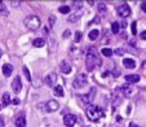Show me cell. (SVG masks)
<instances>
[{"instance_id": "5bb4252c", "label": "cell", "mask_w": 146, "mask_h": 127, "mask_svg": "<svg viewBox=\"0 0 146 127\" xmlns=\"http://www.w3.org/2000/svg\"><path fill=\"white\" fill-rule=\"evenodd\" d=\"M1 69H3V74L5 75V77H9V75L12 74V72H13V66L9 65V64H4Z\"/></svg>"}, {"instance_id": "7a4b0ae2", "label": "cell", "mask_w": 146, "mask_h": 127, "mask_svg": "<svg viewBox=\"0 0 146 127\" xmlns=\"http://www.w3.org/2000/svg\"><path fill=\"white\" fill-rule=\"evenodd\" d=\"M86 114H87V118H88L89 121L97 122L101 118H104L105 112H104V109H102L101 106H98V105H89L88 109L86 110Z\"/></svg>"}, {"instance_id": "d6a6232c", "label": "cell", "mask_w": 146, "mask_h": 127, "mask_svg": "<svg viewBox=\"0 0 146 127\" xmlns=\"http://www.w3.org/2000/svg\"><path fill=\"white\" fill-rule=\"evenodd\" d=\"M141 9H142V11L146 13V1H143V3H141Z\"/></svg>"}, {"instance_id": "5b68a950", "label": "cell", "mask_w": 146, "mask_h": 127, "mask_svg": "<svg viewBox=\"0 0 146 127\" xmlns=\"http://www.w3.org/2000/svg\"><path fill=\"white\" fill-rule=\"evenodd\" d=\"M94 96H96V88H91L89 94H87V95H79V97L82 99V101L84 102V104H88V105L92 104Z\"/></svg>"}, {"instance_id": "4316f807", "label": "cell", "mask_w": 146, "mask_h": 127, "mask_svg": "<svg viewBox=\"0 0 146 127\" xmlns=\"http://www.w3.org/2000/svg\"><path fill=\"white\" fill-rule=\"evenodd\" d=\"M97 9H98L100 12H105L106 11V4L105 3H98V5H97Z\"/></svg>"}, {"instance_id": "9a60e30c", "label": "cell", "mask_w": 146, "mask_h": 127, "mask_svg": "<svg viewBox=\"0 0 146 127\" xmlns=\"http://www.w3.org/2000/svg\"><path fill=\"white\" fill-rule=\"evenodd\" d=\"M33 44H34V47H38V48L44 47V45H45V40L43 38H36V39H34Z\"/></svg>"}, {"instance_id": "ac0fdd59", "label": "cell", "mask_w": 146, "mask_h": 127, "mask_svg": "<svg viewBox=\"0 0 146 127\" xmlns=\"http://www.w3.org/2000/svg\"><path fill=\"white\" fill-rule=\"evenodd\" d=\"M53 90H54V94L57 95V96H60V97H64L65 91H64V88H62V87H61V86H56Z\"/></svg>"}, {"instance_id": "4dcf8cb0", "label": "cell", "mask_w": 146, "mask_h": 127, "mask_svg": "<svg viewBox=\"0 0 146 127\" xmlns=\"http://www.w3.org/2000/svg\"><path fill=\"white\" fill-rule=\"evenodd\" d=\"M54 22H56V17L54 16H50L49 17V25L53 26V23H54Z\"/></svg>"}, {"instance_id": "ba28073f", "label": "cell", "mask_w": 146, "mask_h": 127, "mask_svg": "<svg viewBox=\"0 0 146 127\" xmlns=\"http://www.w3.org/2000/svg\"><path fill=\"white\" fill-rule=\"evenodd\" d=\"M64 123L66 124L67 127H74L75 123H76V117L74 114H66L64 117Z\"/></svg>"}, {"instance_id": "277c9868", "label": "cell", "mask_w": 146, "mask_h": 127, "mask_svg": "<svg viewBox=\"0 0 146 127\" xmlns=\"http://www.w3.org/2000/svg\"><path fill=\"white\" fill-rule=\"evenodd\" d=\"M116 12H118V14L120 17H123V18H127V17L131 16V8L128 4H121V5H119Z\"/></svg>"}, {"instance_id": "44dd1931", "label": "cell", "mask_w": 146, "mask_h": 127, "mask_svg": "<svg viewBox=\"0 0 146 127\" xmlns=\"http://www.w3.org/2000/svg\"><path fill=\"white\" fill-rule=\"evenodd\" d=\"M111 31H113L114 34H118L119 31H120V25H119L118 22H113L111 23Z\"/></svg>"}, {"instance_id": "603a6c76", "label": "cell", "mask_w": 146, "mask_h": 127, "mask_svg": "<svg viewBox=\"0 0 146 127\" xmlns=\"http://www.w3.org/2000/svg\"><path fill=\"white\" fill-rule=\"evenodd\" d=\"M80 14H82V12H79V13H75V14H72V16H70L69 17V21H70V22H76L78 19L80 18Z\"/></svg>"}, {"instance_id": "cb8c5ba5", "label": "cell", "mask_w": 146, "mask_h": 127, "mask_svg": "<svg viewBox=\"0 0 146 127\" xmlns=\"http://www.w3.org/2000/svg\"><path fill=\"white\" fill-rule=\"evenodd\" d=\"M0 14L1 16H8V11L5 9V5H4L3 1H0Z\"/></svg>"}, {"instance_id": "836d02e7", "label": "cell", "mask_w": 146, "mask_h": 127, "mask_svg": "<svg viewBox=\"0 0 146 127\" xmlns=\"http://www.w3.org/2000/svg\"><path fill=\"white\" fill-rule=\"evenodd\" d=\"M140 36H141V39H143V40H146V31H142V33L140 34Z\"/></svg>"}, {"instance_id": "8992f818", "label": "cell", "mask_w": 146, "mask_h": 127, "mask_svg": "<svg viewBox=\"0 0 146 127\" xmlns=\"http://www.w3.org/2000/svg\"><path fill=\"white\" fill-rule=\"evenodd\" d=\"M72 84H74L75 88H82V87H84L87 84V75L79 74L74 79V83H72Z\"/></svg>"}, {"instance_id": "4fadbf2b", "label": "cell", "mask_w": 146, "mask_h": 127, "mask_svg": "<svg viewBox=\"0 0 146 127\" xmlns=\"http://www.w3.org/2000/svg\"><path fill=\"white\" fill-rule=\"evenodd\" d=\"M125 80H127L128 83H137L138 80H140V75H137V74H128V75H125Z\"/></svg>"}, {"instance_id": "8d00e7d4", "label": "cell", "mask_w": 146, "mask_h": 127, "mask_svg": "<svg viewBox=\"0 0 146 127\" xmlns=\"http://www.w3.org/2000/svg\"><path fill=\"white\" fill-rule=\"evenodd\" d=\"M13 104L18 105V104H19V99H17V97H16V99H13Z\"/></svg>"}, {"instance_id": "d590c367", "label": "cell", "mask_w": 146, "mask_h": 127, "mask_svg": "<svg viewBox=\"0 0 146 127\" xmlns=\"http://www.w3.org/2000/svg\"><path fill=\"white\" fill-rule=\"evenodd\" d=\"M69 35H70V30H66L64 33V38H69Z\"/></svg>"}, {"instance_id": "e0dca14e", "label": "cell", "mask_w": 146, "mask_h": 127, "mask_svg": "<svg viewBox=\"0 0 146 127\" xmlns=\"http://www.w3.org/2000/svg\"><path fill=\"white\" fill-rule=\"evenodd\" d=\"M11 102H12V99H11V96H9V94H4L3 97H1V104H3V106H8Z\"/></svg>"}, {"instance_id": "74e56055", "label": "cell", "mask_w": 146, "mask_h": 127, "mask_svg": "<svg viewBox=\"0 0 146 127\" xmlns=\"http://www.w3.org/2000/svg\"><path fill=\"white\" fill-rule=\"evenodd\" d=\"M129 127H140V126H138V124H136V123H133V122H132V123H129Z\"/></svg>"}, {"instance_id": "ffe728a7", "label": "cell", "mask_w": 146, "mask_h": 127, "mask_svg": "<svg viewBox=\"0 0 146 127\" xmlns=\"http://www.w3.org/2000/svg\"><path fill=\"white\" fill-rule=\"evenodd\" d=\"M121 91H123L124 94H125V95L128 96V95L132 94V87H131L129 84H124V86L121 87Z\"/></svg>"}, {"instance_id": "1f68e13d", "label": "cell", "mask_w": 146, "mask_h": 127, "mask_svg": "<svg viewBox=\"0 0 146 127\" xmlns=\"http://www.w3.org/2000/svg\"><path fill=\"white\" fill-rule=\"evenodd\" d=\"M74 7H75V8H82V1H75Z\"/></svg>"}, {"instance_id": "7402d4cb", "label": "cell", "mask_w": 146, "mask_h": 127, "mask_svg": "<svg viewBox=\"0 0 146 127\" xmlns=\"http://www.w3.org/2000/svg\"><path fill=\"white\" fill-rule=\"evenodd\" d=\"M98 35H100V31L94 29V30H92L91 33H89V39H91V40H94V39L98 38Z\"/></svg>"}, {"instance_id": "7c38bea8", "label": "cell", "mask_w": 146, "mask_h": 127, "mask_svg": "<svg viewBox=\"0 0 146 127\" xmlns=\"http://www.w3.org/2000/svg\"><path fill=\"white\" fill-rule=\"evenodd\" d=\"M123 65L127 68V69H135L136 68V61L132 60V58H124Z\"/></svg>"}, {"instance_id": "f1b7e54d", "label": "cell", "mask_w": 146, "mask_h": 127, "mask_svg": "<svg viewBox=\"0 0 146 127\" xmlns=\"http://www.w3.org/2000/svg\"><path fill=\"white\" fill-rule=\"evenodd\" d=\"M23 73H25L26 78H27V80H31V75H30V72H29L27 68H23Z\"/></svg>"}, {"instance_id": "f546056e", "label": "cell", "mask_w": 146, "mask_h": 127, "mask_svg": "<svg viewBox=\"0 0 146 127\" xmlns=\"http://www.w3.org/2000/svg\"><path fill=\"white\" fill-rule=\"evenodd\" d=\"M115 55H119V56L124 55V49H121V48H118V49H115Z\"/></svg>"}, {"instance_id": "6da1fadb", "label": "cell", "mask_w": 146, "mask_h": 127, "mask_svg": "<svg viewBox=\"0 0 146 127\" xmlns=\"http://www.w3.org/2000/svg\"><path fill=\"white\" fill-rule=\"evenodd\" d=\"M101 64V60L98 57V53H97V49L94 47H89L87 49L86 53V65H87V70L88 72H92L93 68H96L97 65Z\"/></svg>"}, {"instance_id": "8fae6325", "label": "cell", "mask_w": 146, "mask_h": 127, "mask_svg": "<svg viewBox=\"0 0 146 127\" xmlns=\"http://www.w3.org/2000/svg\"><path fill=\"white\" fill-rule=\"evenodd\" d=\"M56 80H57V74H56V73H50V74H48L47 78H45V83L50 87L56 83Z\"/></svg>"}, {"instance_id": "3957f363", "label": "cell", "mask_w": 146, "mask_h": 127, "mask_svg": "<svg viewBox=\"0 0 146 127\" xmlns=\"http://www.w3.org/2000/svg\"><path fill=\"white\" fill-rule=\"evenodd\" d=\"M25 26L29 29V30H38L40 27V19H39L38 16H27L23 21Z\"/></svg>"}, {"instance_id": "ab89813d", "label": "cell", "mask_w": 146, "mask_h": 127, "mask_svg": "<svg viewBox=\"0 0 146 127\" xmlns=\"http://www.w3.org/2000/svg\"><path fill=\"white\" fill-rule=\"evenodd\" d=\"M1 53H3V52H1V49H0V56H1Z\"/></svg>"}, {"instance_id": "d6986e66", "label": "cell", "mask_w": 146, "mask_h": 127, "mask_svg": "<svg viewBox=\"0 0 146 127\" xmlns=\"http://www.w3.org/2000/svg\"><path fill=\"white\" fill-rule=\"evenodd\" d=\"M101 52H102V55L105 56V57H111V56H113V53H114V51L111 49V48H104Z\"/></svg>"}, {"instance_id": "e575fe53", "label": "cell", "mask_w": 146, "mask_h": 127, "mask_svg": "<svg viewBox=\"0 0 146 127\" xmlns=\"http://www.w3.org/2000/svg\"><path fill=\"white\" fill-rule=\"evenodd\" d=\"M11 4H12L13 7H18L19 4H21V1H11Z\"/></svg>"}, {"instance_id": "2e32d148", "label": "cell", "mask_w": 146, "mask_h": 127, "mask_svg": "<svg viewBox=\"0 0 146 127\" xmlns=\"http://www.w3.org/2000/svg\"><path fill=\"white\" fill-rule=\"evenodd\" d=\"M16 126L17 127H26V118L25 116H19L16 119Z\"/></svg>"}, {"instance_id": "484cf974", "label": "cell", "mask_w": 146, "mask_h": 127, "mask_svg": "<svg viewBox=\"0 0 146 127\" xmlns=\"http://www.w3.org/2000/svg\"><path fill=\"white\" fill-rule=\"evenodd\" d=\"M82 38H83V34L80 33V31H76V33H75V43H79L80 40H82Z\"/></svg>"}, {"instance_id": "83f0119b", "label": "cell", "mask_w": 146, "mask_h": 127, "mask_svg": "<svg viewBox=\"0 0 146 127\" xmlns=\"http://www.w3.org/2000/svg\"><path fill=\"white\" fill-rule=\"evenodd\" d=\"M131 30H132L133 35H136V33H137V23H136V21L132 22V25H131Z\"/></svg>"}, {"instance_id": "9c48e42d", "label": "cell", "mask_w": 146, "mask_h": 127, "mask_svg": "<svg viewBox=\"0 0 146 127\" xmlns=\"http://www.w3.org/2000/svg\"><path fill=\"white\" fill-rule=\"evenodd\" d=\"M58 108H60V104H58L56 100H49V101L47 102L48 112H56V110H58Z\"/></svg>"}, {"instance_id": "30bf717a", "label": "cell", "mask_w": 146, "mask_h": 127, "mask_svg": "<svg viewBox=\"0 0 146 127\" xmlns=\"http://www.w3.org/2000/svg\"><path fill=\"white\" fill-rule=\"evenodd\" d=\"M60 68H61V72L64 73V74H70L71 73V65L67 61H62L60 64Z\"/></svg>"}, {"instance_id": "f35d334b", "label": "cell", "mask_w": 146, "mask_h": 127, "mask_svg": "<svg viewBox=\"0 0 146 127\" xmlns=\"http://www.w3.org/2000/svg\"><path fill=\"white\" fill-rule=\"evenodd\" d=\"M0 127H4V121L0 118Z\"/></svg>"}, {"instance_id": "52a82bcc", "label": "cell", "mask_w": 146, "mask_h": 127, "mask_svg": "<svg viewBox=\"0 0 146 127\" xmlns=\"http://www.w3.org/2000/svg\"><path fill=\"white\" fill-rule=\"evenodd\" d=\"M12 88H13V92L16 94H19L21 90H22V82H21V77H16L12 82Z\"/></svg>"}, {"instance_id": "d4e9b609", "label": "cell", "mask_w": 146, "mask_h": 127, "mask_svg": "<svg viewBox=\"0 0 146 127\" xmlns=\"http://www.w3.org/2000/svg\"><path fill=\"white\" fill-rule=\"evenodd\" d=\"M58 11H60V13H65V14H67V13H70V7H67V5H64V7H60L58 8Z\"/></svg>"}]
</instances>
